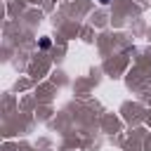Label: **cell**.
Returning a JSON list of instances; mask_svg holds the SVG:
<instances>
[{
  "label": "cell",
  "mask_w": 151,
  "mask_h": 151,
  "mask_svg": "<svg viewBox=\"0 0 151 151\" xmlns=\"http://www.w3.org/2000/svg\"><path fill=\"white\" fill-rule=\"evenodd\" d=\"M99 2H101V5H106V2H109V0H99Z\"/></svg>",
  "instance_id": "6da1fadb"
}]
</instances>
